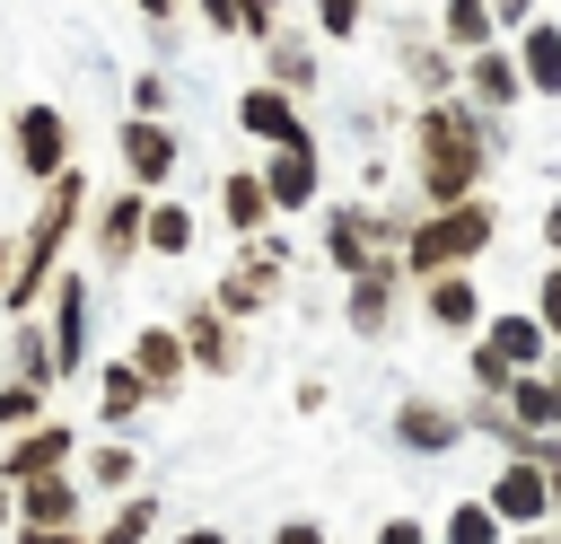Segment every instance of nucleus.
Here are the masks:
<instances>
[{
	"label": "nucleus",
	"instance_id": "2",
	"mask_svg": "<svg viewBox=\"0 0 561 544\" xmlns=\"http://www.w3.org/2000/svg\"><path fill=\"white\" fill-rule=\"evenodd\" d=\"M123 149H131V167H140V175H158V167H167V132H140V123H131V132H123Z\"/></svg>",
	"mask_w": 561,
	"mask_h": 544
},
{
	"label": "nucleus",
	"instance_id": "7",
	"mask_svg": "<svg viewBox=\"0 0 561 544\" xmlns=\"http://www.w3.org/2000/svg\"><path fill=\"white\" fill-rule=\"evenodd\" d=\"M456 544H491V518H482V509H465V518H456Z\"/></svg>",
	"mask_w": 561,
	"mask_h": 544
},
{
	"label": "nucleus",
	"instance_id": "5",
	"mask_svg": "<svg viewBox=\"0 0 561 544\" xmlns=\"http://www.w3.org/2000/svg\"><path fill=\"white\" fill-rule=\"evenodd\" d=\"M245 123H254V132H289V114H280V97H254V105H245Z\"/></svg>",
	"mask_w": 561,
	"mask_h": 544
},
{
	"label": "nucleus",
	"instance_id": "1",
	"mask_svg": "<svg viewBox=\"0 0 561 544\" xmlns=\"http://www.w3.org/2000/svg\"><path fill=\"white\" fill-rule=\"evenodd\" d=\"M482 228H491V219H482V211H465V219H447V228H430V237H421L412 254H421V263H456V254H465V246H473Z\"/></svg>",
	"mask_w": 561,
	"mask_h": 544
},
{
	"label": "nucleus",
	"instance_id": "6",
	"mask_svg": "<svg viewBox=\"0 0 561 544\" xmlns=\"http://www.w3.org/2000/svg\"><path fill=\"white\" fill-rule=\"evenodd\" d=\"M447 26H456V35H465V44H473V35H482V26H491V18H482V0H456V18H447Z\"/></svg>",
	"mask_w": 561,
	"mask_h": 544
},
{
	"label": "nucleus",
	"instance_id": "8",
	"mask_svg": "<svg viewBox=\"0 0 561 544\" xmlns=\"http://www.w3.org/2000/svg\"><path fill=\"white\" fill-rule=\"evenodd\" d=\"M543 307H552V325H561V281H552V290H543Z\"/></svg>",
	"mask_w": 561,
	"mask_h": 544
},
{
	"label": "nucleus",
	"instance_id": "3",
	"mask_svg": "<svg viewBox=\"0 0 561 544\" xmlns=\"http://www.w3.org/2000/svg\"><path fill=\"white\" fill-rule=\"evenodd\" d=\"M272 193H280V202H307V158H280V167H272Z\"/></svg>",
	"mask_w": 561,
	"mask_h": 544
},
{
	"label": "nucleus",
	"instance_id": "4",
	"mask_svg": "<svg viewBox=\"0 0 561 544\" xmlns=\"http://www.w3.org/2000/svg\"><path fill=\"white\" fill-rule=\"evenodd\" d=\"M53 140H61V132H53V114H35V123H26V158H35V167H53Z\"/></svg>",
	"mask_w": 561,
	"mask_h": 544
}]
</instances>
